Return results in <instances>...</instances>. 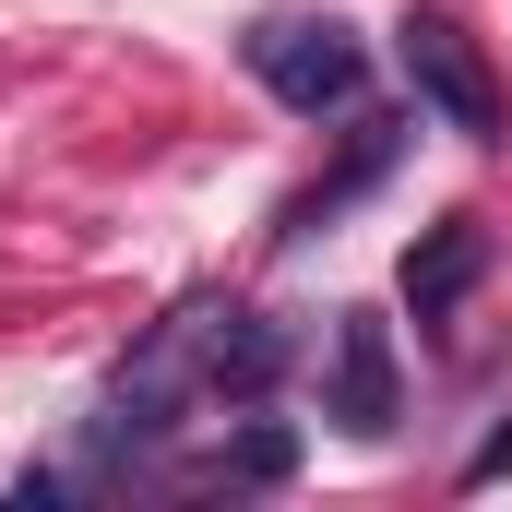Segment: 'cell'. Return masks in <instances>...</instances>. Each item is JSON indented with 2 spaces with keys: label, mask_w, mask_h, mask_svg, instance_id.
I'll use <instances>...</instances> for the list:
<instances>
[{
  "label": "cell",
  "mask_w": 512,
  "mask_h": 512,
  "mask_svg": "<svg viewBox=\"0 0 512 512\" xmlns=\"http://www.w3.org/2000/svg\"><path fill=\"white\" fill-rule=\"evenodd\" d=\"M251 72H262V96H274V108L334 120V108H358L370 48H358L334 12H274V24H251Z\"/></svg>",
  "instance_id": "cell-1"
},
{
  "label": "cell",
  "mask_w": 512,
  "mask_h": 512,
  "mask_svg": "<svg viewBox=\"0 0 512 512\" xmlns=\"http://www.w3.org/2000/svg\"><path fill=\"white\" fill-rule=\"evenodd\" d=\"M393 60H405V84H417V108L441 131H465V143H501V72L477 60V36L453 24V12H405L393 24Z\"/></svg>",
  "instance_id": "cell-2"
},
{
  "label": "cell",
  "mask_w": 512,
  "mask_h": 512,
  "mask_svg": "<svg viewBox=\"0 0 512 512\" xmlns=\"http://www.w3.org/2000/svg\"><path fill=\"white\" fill-rule=\"evenodd\" d=\"M334 429H358V441H382L393 417H405V370H393V322L370 310H346L334 322V405H322Z\"/></svg>",
  "instance_id": "cell-3"
},
{
  "label": "cell",
  "mask_w": 512,
  "mask_h": 512,
  "mask_svg": "<svg viewBox=\"0 0 512 512\" xmlns=\"http://www.w3.org/2000/svg\"><path fill=\"white\" fill-rule=\"evenodd\" d=\"M489 262H501V251H489V227H477V215H441V227H417V251H405V310L441 334V322H453V310L489 286Z\"/></svg>",
  "instance_id": "cell-4"
},
{
  "label": "cell",
  "mask_w": 512,
  "mask_h": 512,
  "mask_svg": "<svg viewBox=\"0 0 512 512\" xmlns=\"http://www.w3.org/2000/svg\"><path fill=\"white\" fill-rule=\"evenodd\" d=\"M286 322H262V310H215V334H203V405H262V393L286 382Z\"/></svg>",
  "instance_id": "cell-5"
},
{
  "label": "cell",
  "mask_w": 512,
  "mask_h": 512,
  "mask_svg": "<svg viewBox=\"0 0 512 512\" xmlns=\"http://www.w3.org/2000/svg\"><path fill=\"white\" fill-rule=\"evenodd\" d=\"M286 477H298V429H274V417H251L227 453L191 465V489H286Z\"/></svg>",
  "instance_id": "cell-6"
},
{
  "label": "cell",
  "mask_w": 512,
  "mask_h": 512,
  "mask_svg": "<svg viewBox=\"0 0 512 512\" xmlns=\"http://www.w3.org/2000/svg\"><path fill=\"white\" fill-rule=\"evenodd\" d=\"M393 143H405V120H358V155H346L322 191H298V203H286V239H310L322 215H346V203H358V191H370V179L393 167Z\"/></svg>",
  "instance_id": "cell-7"
},
{
  "label": "cell",
  "mask_w": 512,
  "mask_h": 512,
  "mask_svg": "<svg viewBox=\"0 0 512 512\" xmlns=\"http://www.w3.org/2000/svg\"><path fill=\"white\" fill-rule=\"evenodd\" d=\"M501 465H512V429H501V441H489V453H477V465H465V477H501Z\"/></svg>",
  "instance_id": "cell-8"
}]
</instances>
